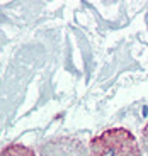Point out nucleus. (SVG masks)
<instances>
[{"label": "nucleus", "mask_w": 148, "mask_h": 156, "mask_svg": "<svg viewBox=\"0 0 148 156\" xmlns=\"http://www.w3.org/2000/svg\"><path fill=\"white\" fill-rule=\"evenodd\" d=\"M41 156H85V148L82 141L61 137V139L51 141L43 148Z\"/></svg>", "instance_id": "2"}, {"label": "nucleus", "mask_w": 148, "mask_h": 156, "mask_svg": "<svg viewBox=\"0 0 148 156\" xmlns=\"http://www.w3.org/2000/svg\"><path fill=\"white\" fill-rule=\"evenodd\" d=\"M0 156H36V153L31 148H26L22 144H10L2 149Z\"/></svg>", "instance_id": "3"}, {"label": "nucleus", "mask_w": 148, "mask_h": 156, "mask_svg": "<svg viewBox=\"0 0 148 156\" xmlns=\"http://www.w3.org/2000/svg\"><path fill=\"white\" fill-rule=\"evenodd\" d=\"M90 156H140V149L128 129L114 127L90 141Z\"/></svg>", "instance_id": "1"}]
</instances>
